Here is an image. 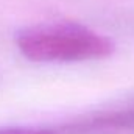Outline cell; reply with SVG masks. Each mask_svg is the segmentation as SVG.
Listing matches in <instances>:
<instances>
[{
	"label": "cell",
	"instance_id": "6da1fadb",
	"mask_svg": "<svg viewBox=\"0 0 134 134\" xmlns=\"http://www.w3.org/2000/svg\"><path fill=\"white\" fill-rule=\"evenodd\" d=\"M20 53L34 63H81L114 53L112 39L84 25L55 22L25 28L16 37Z\"/></svg>",
	"mask_w": 134,
	"mask_h": 134
},
{
	"label": "cell",
	"instance_id": "7a4b0ae2",
	"mask_svg": "<svg viewBox=\"0 0 134 134\" xmlns=\"http://www.w3.org/2000/svg\"><path fill=\"white\" fill-rule=\"evenodd\" d=\"M69 130H134V106L106 111L97 115L78 120L67 126Z\"/></svg>",
	"mask_w": 134,
	"mask_h": 134
},
{
	"label": "cell",
	"instance_id": "3957f363",
	"mask_svg": "<svg viewBox=\"0 0 134 134\" xmlns=\"http://www.w3.org/2000/svg\"><path fill=\"white\" fill-rule=\"evenodd\" d=\"M0 134H56L52 130L45 128H33V126H3Z\"/></svg>",
	"mask_w": 134,
	"mask_h": 134
}]
</instances>
